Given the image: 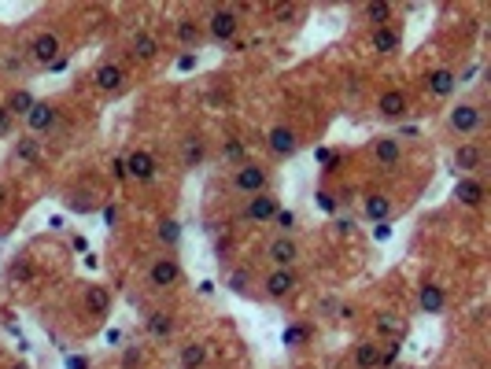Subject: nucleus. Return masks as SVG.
Segmentation results:
<instances>
[{
  "mask_svg": "<svg viewBox=\"0 0 491 369\" xmlns=\"http://www.w3.org/2000/svg\"><path fill=\"white\" fill-rule=\"evenodd\" d=\"M355 365H358V369H377V365H380V347H377L373 340H362V343L355 347Z\"/></svg>",
  "mask_w": 491,
  "mask_h": 369,
  "instance_id": "22",
  "label": "nucleus"
},
{
  "mask_svg": "<svg viewBox=\"0 0 491 369\" xmlns=\"http://www.w3.org/2000/svg\"><path fill=\"white\" fill-rule=\"evenodd\" d=\"M392 15H395V8L388 4V0H373V4H366V19H370V23H377V30L388 26Z\"/></svg>",
  "mask_w": 491,
  "mask_h": 369,
  "instance_id": "25",
  "label": "nucleus"
},
{
  "mask_svg": "<svg viewBox=\"0 0 491 369\" xmlns=\"http://www.w3.org/2000/svg\"><path fill=\"white\" fill-rule=\"evenodd\" d=\"M237 30H241V19L233 15V8H215L207 15V34L215 41H233Z\"/></svg>",
  "mask_w": 491,
  "mask_h": 369,
  "instance_id": "3",
  "label": "nucleus"
},
{
  "mask_svg": "<svg viewBox=\"0 0 491 369\" xmlns=\"http://www.w3.org/2000/svg\"><path fill=\"white\" fill-rule=\"evenodd\" d=\"M30 56H34L37 63H45V67H52V63L59 59V37H56V34H37Z\"/></svg>",
  "mask_w": 491,
  "mask_h": 369,
  "instance_id": "12",
  "label": "nucleus"
},
{
  "mask_svg": "<svg viewBox=\"0 0 491 369\" xmlns=\"http://www.w3.org/2000/svg\"><path fill=\"white\" fill-rule=\"evenodd\" d=\"M67 369H89V362H85L81 355H78V358L71 355V358H67Z\"/></svg>",
  "mask_w": 491,
  "mask_h": 369,
  "instance_id": "44",
  "label": "nucleus"
},
{
  "mask_svg": "<svg viewBox=\"0 0 491 369\" xmlns=\"http://www.w3.org/2000/svg\"><path fill=\"white\" fill-rule=\"evenodd\" d=\"M377 329L384 333V336H403L407 329H403V321H395L392 314H380V321H377Z\"/></svg>",
  "mask_w": 491,
  "mask_h": 369,
  "instance_id": "34",
  "label": "nucleus"
},
{
  "mask_svg": "<svg viewBox=\"0 0 491 369\" xmlns=\"http://www.w3.org/2000/svg\"><path fill=\"white\" fill-rule=\"evenodd\" d=\"M159 52H163V49H159V37L144 34V30H141V34L133 37V56H137L141 63H152V59H156Z\"/></svg>",
  "mask_w": 491,
  "mask_h": 369,
  "instance_id": "21",
  "label": "nucleus"
},
{
  "mask_svg": "<svg viewBox=\"0 0 491 369\" xmlns=\"http://www.w3.org/2000/svg\"><path fill=\"white\" fill-rule=\"evenodd\" d=\"M159 241H163L166 248H174V244L181 241V226H178L174 218H163V222H159Z\"/></svg>",
  "mask_w": 491,
  "mask_h": 369,
  "instance_id": "31",
  "label": "nucleus"
},
{
  "mask_svg": "<svg viewBox=\"0 0 491 369\" xmlns=\"http://www.w3.org/2000/svg\"><path fill=\"white\" fill-rule=\"evenodd\" d=\"M310 340V329H307V325H288V329L281 333V343L285 347H303Z\"/></svg>",
  "mask_w": 491,
  "mask_h": 369,
  "instance_id": "30",
  "label": "nucleus"
},
{
  "mask_svg": "<svg viewBox=\"0 0 491 369\" xmlns=\"http://www.w3.org/2000/svg\"><path fill=\"white\" fill-rule=\"evenodd\" d=\"M455 196H458L465 207H480L487 192H484V185H480V181H473V178H462V181L455 185Z\"/></svg>",
  "mask_w": 491,
  "mask_h": 369,
  "instance_id": "18",
  "label": "nucleus"
},
{
  "mask_svg": "<svg viewBox=\"0 0 491 369\" xmlns=\"http://www.w3.org/2000/svg\"><path fill=\"white\" fill-rule=\"evenodd\" d=\"M373 159H377L380 166H395V163L403 159V141H395V137H377V141H373Z\"/></svg>",
  "mask_w": 491,
  "mask_h": 369,
  "instance_id": "14",
  "label": "nucleus"
},
{
  "mask_svg": "<svg viewBox=\"0 0 491 369\" xmlns=\"http://www.w3.org/2000/svg\"><path fill=\"white\" fill-rule=\"evenodd\" d=\"M425 89H429L436 100H443V96H451V93L458 89V74H455V71H447V67H440V71H432V74H429Z\"/></svg>",
  "mask_w": 491,
  "mask_h": 369,
  "instance_id": "10",
  "label": "nucleus"
},
{
  "mask_svg": "<svg viewBox=\"0 0 491 369\" xmlns=\"http://www.w3.org/2000/svg\"><path fill=\"white\" fill-rule=\"evenodd\" d=\"M417 303H421L425 314H440L443 303H447V295H443L440 285H421V288H417Z\"/></svg>",
  "mask_w": 491,
  "mask_h": 369,
  "instance_id": "19",
  "label": "nucleus"
},
{
  "mask_svg": "<svg viewBox=\"0 0 491 369\" xmlns=\"http://www.w3.org/2000/svg\"><path fill=\"white\" fill-rule=\"evenodd\" d=\"M15 159H19V163H34V159H37V137H19Z\"/></svg>",
  "mask_w": 491,
  "mask_h": 369,
  "instance_id": "32",
  "label": "nucleus"
},
{
  "mask_svg": "<svg viewBox=\"0 0 491 369\" xmlns=\"http://www.w3.org/2000/svg\"><path fill=\"white\" fill-rule=\"evenodd\" d=\"M11 369H26V365H11Z\"/></svg>",
  "mask_w": 491,
  "mask_h": 369,
  "instance_id": "47",
  "label": "nucleus"
},
{
  "mask_svg": "<svg viewBox=\"0 0 491 369\" xmlns=\"http://www.w3.org/2000/svg\"><path fill=\"white\" fill-rule=\"evenodd\" d=\"M181 163H185L188 170H196V166L203 163V141H200V137H185V141H181Z\"/></svg>",
  "mask_w": 491,
  "mask_h": 369,
  "instance_id": "23",
  "label": "nucleus"
},
{
  "mask_svg": "<svg viewBox=\"0 0 491 369\" xmlns=\"http://www.w3.org/2000/svg\"><path fill=\"white\" fill-rule=\"evenodd\" d=\"M34 103H37V100H34L26 89H15V93L8 96L4 107H8V115H30V107H34Z\"/></svg>",
  "mask_w": 491,
  "mask_h": 369,
  "instance_id": "29",
  "label": "nucleus"
},
{
  "mask_svg": "<svg viewBox=\"0 0 491 369\" xmlns=\"http://www.w3.org/2000/svg\"><path fill=\"white\" fill-rule=\"evenodd\" d=\"M85 310H89L93 318H108V310H111V292L100 288V285H89V288H85Z\"/></svg>",
  "mask_w": 491,
  "mask_h": 369,
  "instance_id": "15",
  "label": "nucleus"
},
{
  "mask_svg": "<svg viewBox=\"0 0 491 369\" xmlns=\"http://www.w3.org/2000/svg\"><path fill=\"white\" fill-rule=\"evenodd\" d=\"M93 81L100 85L103 93H118V89H122V81H126V74H122V67H115V63H103V67H96Z\"/></svg>",
  "mask_w": 491,
  "mask_h": 369,
  "instance_id": "17",
  "label": "nucleus"
},
{
  "mask_svg": "<svg viewBox=\"0 0 491 369\" xmlns=\"http://www.w3.org/2000/svg\"><path fill=\"white\" fill-rule=\"evenodd\" d=\"M273 226L281 229V236H288V233L295 229V214H292V211H281V207H277V214H273Z\"/></svg>",
  "mask_w": 491,
  "mask_h": 369,
  "instance_id": "35",
  "label": "nucleus"
},
{
  "mask_svg": "<svg viewBox=\"0 0 491 369\" xmlns=\"http://www.w3.org/2000/svg\"><path fill=\"white\" fill-rule=\"evenodd\" d=\"M295 285H300V280H295L292 270H273V273L266 277V295H270V299H285V295L295 292Z\"/></svg>",
  "mask_w": 491,
  "mask_h": 369,
  "instance_id": "11",
  "label": "nucleus"
},
{
  "mask_svg": "<svg viewBox=\"0 0 491 369\" xmlns=\"http://www.w3.org/2000/svg\"><path fill=\"white\" fill-rule=\"evenodd\" d=\"M377 111H380V118H403V115H407V93H403V89L380 93Z\"/></svg>",
  "mask_w": 491,
  "mask_h": 369,
  "instance_id": "13",
  "label": "nucleus"
},
{
  "mask_svg": "<svg viewBox=\"0 0 491 369\" xmlns=\"http://www.w3.org/2000/svg\"><path fill=\"white\" fill-rule=\"evenodd\" d=\"M314 200H318V207H322L325 214H336V211H340V200L333 196V192H318Z\"/></svg>",
  "mask_w": 491,
  "mask_h": 369,
  "instance_id": "36",
  "label": "nucleus"
},
{
  "mask_svg": "<svg viewBox=\"0 0 491 369\" xmlns=\"http://www.w3.org/2000/svg\"><path fill=\"white\" fill-rule=\"evenodd\" d=\"M388 236H392V222H380L377 226V241H388Z\"/></svg>",
  "mask_w": 491,
  "mask_h": 369,
  "instance_id": "43",
  "label": "nucleus"
},
{
  "mask_svg": "<svg viewBox=\"0 0 491 369\" xmlns=\"http://www.w3.org/2000/svg\"><path fill=\"white\" fill-rule=\"evenodd\" d=\"M200 37H203L200 23H192V19H178V41H181V45L196 49V45H200Z\"/></svg>",
  "mask_w": 491,
  "mask_h": 369,
  "instance_id": "26",
  "label": "nucleus"
},
{
  "mask_svg": "<svg viewBox=\"0 0 491 369\" xmlns=\"http://www.w3.org/2000/svg\"><path fill=\"white\" fill-rule=\"evenodd\" d=\"M0 200H4V185H0Z\"/></svg>",
  "mask_w": 491,
  "mask_h": 369,
  "instance_id": "46",
  "label": "nucleus"
},
{
  "mask_svg": "<svg viewBox=\"0 0 491 369\" xmlns=\"http://www.w3.org/2000/svg\"><path fill=\"white\" fill-rule=\"evenodd\" d=\"M229 285H233V292H248V277H244V273H233Z\"/></svg>",
  "mask_w": 491,
  "mask_h": 369,
  "instance_id": "38",
  "label": "nucleus"
},
{
  "mask_svg": "<svg viewBox=\"0 0 491 369\" xmlns=\"http://www.w3.org/2000/svg\"><path fill=\"white\" fill-rule=\"evenodd\" d=\"M266 258L273 263V270H292L295 258H300V244H295L292 236H273L266 244Z\"/></svg>",
  "mask_w": 491,
  "mask_h": 369,
  "instance_id": "2",
  "label": "nucleus"
},
{
  "mask_svg": "<svg viewBox=\"0 0 491 369\" xmlns=\"http://www.w3.org/2000/svg\"><path fill=\"white\" fill-rule=\"evenodd\" d=\"M115 218H118V211H115V207H103V222L115 226Z\"/></svg>",
  "mask_w": 491,
  "mask_h": 369,
  "instance_id": "45",
  "label": "nucleus"
},
{
  "mask_svg": "<svg viewBox=\"0 0 491 369\" xmlns=\"http://www.w3.org/2000/svg\"><path fill=\"white\" fill-rule=\"evenodd\" d=\"M366 218H370L373 226H380V222L392 218V200L384 196V192H370V196H366Z\"/></svg>",
  "mask_w": 491,
  "mask_h": 369,
  "instance_id": "16",
  "label": "nucleus"
},
{
  "mask_svg": "<svg viewBox=\"0 0 491 369\" xmlns=\"http://www.w3.org/2000/svg\"><path fill=\"white\" fill-rule=\"evenodd\" d=\"M273 214H277V196L270 188L259 192V196H248V203H244V218L248 222H273Z\"/></svg>",
  "mask_w": 491,
  "mask_h": 369,
  "instance_id": "6",
  "label": "nucleus"
},
{
  "mask_svg": "<svg viewBox=\"0 0 491 369\" xmlns=\"http://www.w3.org/2000/svg\"><path fill=\"white\" fill-rule=\"evenodd\" d=\"M295 15H300V8H295V4H285V8H277V23H292Z\"/></svg>",
  "mask_w": 491,
  "mask_h": 369,
  "instance_id": "37",
  "label": "nucleus"
},
{
  "mask_svg": "<svg viewBox=\"0 0 491 369\" xmlns=\"http://www.w3.org/2000/svg\"><path fill=\"white\" fill-rule=\"evenodd\" d=\"M480 159H484V151H480L477 144H458V148H455V166L465 170V173H473V170L480 166Z\"/></svg>",
  "mask_w": 491,
  "mask_h": 369,
  "instance_id": "20",
  "label": "nucleus"
},
{
  "mask_svg": "<svg viewBox=\"0 0 491 369\" xmlns=\"http://www.w3.org/2000/svg\"><path fill=\"white\" fill-rule=\"evenodd\" d=\"M122 159H126V178H133V181H141V185L156 181V159L148 156L144 148L130 151V156H122Z\"/></svg>",
  "mask_w": 491,
  "mask_h": 369,
  "instance_id": "4",
  "label": "nucleus"
},
{
  "mask_svg": "<svg viewBox=\"0 0 491 369\" xmlns=\"http://www.w3.org/2000/svg\"><path fill=\"white\" fill-rule=\"evenodd\" d=\"M266 144L277 159H288V156H295V148H300V137H295V129H288V126H273Z\"/></svg>",
  "mask_w": 491,
  "mask_h": 369,
  "instance_id": "7",
  "label": "nucleus"
},
{
  "mask_svg": "<svg viewBox=\"0 0 491 369\" xmlns=\"http://www.w3.org/2000/svg\"><path fill=\"white\" fill-rule=\"evenodd\" d=\"M148 280H152V288H159V292L174 288L178 280H181V266H178V258H156L152 270H148Z\"/></svg>",
  "mask_w": 491,
  "mask_h": 369,
  "instance_id": "5",
  "label": "nucleus"
},
{
  "mask_svg": "<svg viewBox=\"0 0 491 369\" xmlns=\"http://www.w3.org/2000/svg\"><path fill=\"white\" fill-rule=\"evenodd\" d=\"M11 277H23V280H26V277H30V266H26V263H15V266H11Z\"/></svg>",
  "mask_w": 491,
  "mask_h": 369,
  "instance_id": "41",
  "label": "nucleus"
},
{
  "mask_svg": "<svg viewBox=\"0 0 491 369\" xmlns=\"http://www.w3.org/2000/svg\"><path fill=\"white\" fill-rule=\"evenodd\" d=\"M222 159H226V163H237V166H241V163H244V141L229 137V141L222 144Z\"/></svg>",
  "mask_w": 491,
  "mask_h": 369,
  "instance_id": "33",
  "label": "nucleus"
},
{
  "mask_svg": "<svg viewBox=\"0 0 491 369\" xmlns=\"http://www.w3.org/2000/svg\"><path fill=\"white\" fill-rule=\"evenodd\" d=\"M148 333H152L156 340H166L170 333H174V318L163 314V310H152L148 314Z\"/></svg>",
  "mask_w": 491,
  "mask_h": 369,
  "instance_id": "24",
  "label": "nucleus"
},
{
  "mask_svg": "<svg viewBox=\"0 0 491 369\" xmlns=\"http://www.w3.org/2000/svg\"><path fill=\"white\" fill-rule=\"evenodd\" d=\"M178 67H181V71H192V67H196V56H192V52L181 56V59H178Z\"/></svg>",
  "mask_w": 491,
  "mask_h": 369,
  "instance_id": "42",
  "label": "nucleus"
},
{
  "mask_svg": "<svg viewBox=\"0 0 491 369\" xmlns=\"http://www.w3.org/2000/svg\"><path fill=\"white\" fill-rule=\"evenodd\" d=\"M8 129H11V115L8 107H0V137H8Z\"/></svg>",
  "mask_w": 491,
  "mask_h": 369,
  "instance_id": "39",
  "label": "nucleus"
},
{
  "mask_svg": "<svg viewBox=\"0 0 491 369\" xmlns=\"http://www.w3.org/2000/svg\"><path fill=\"white\" fill-rule=\"evenodd\" d=\"M56 107L52 103H45V100H37L34 107H30V115H26V126H30V137H37V133H49V129L56 126Z\"/></svg>",
  "mask_w": 491,
  "mask_h": 369,
  "instance_id": "8",
  "label": "nucleus"
},
{
  "mask_svg": "<svg viewBox=\"0 0 491 369\" xmlns=\"http://www.w3.org/2000/svg\"><path fill=\"white\" fill-rule=\"evenodd\" d=\"M203 362H207V347H203V343L181 347V369H200Z\"/></svg>",
  "mask_w": 491,
  "mask_h": 369,
  "instance_id": "28",
  "label": "nucleus"
},
{
  "mask_svg": "<svg viewBox=\"0 0 491 369\" xmlns=\"http://www.w3.org/2000/svg\"><path fill=\"white\" fill-rule=\"evenodd\" d=\"M451 129L455 133H477L480 129V107L477 103H458L451 111Z\"/></svg>",
  "mask_w": 491,
  "mask_h": 369,
  "instance_id": "9",
  "label": "nucleus"
},
{
  "mask_svg": "<svg viewBox=\"0 0 491 369\" xmlns=\"http://www.w3.org/2000/svg\"><path fill=\"white\" fill-rule=\"evenodd\" d=\"M399 49V34L395 30H388V26H380V30H373V52H395Z\"/></svg>",
  "mask_w": 491,
  "mask_h": 369,
  "instance_id": "27",
  "label": "nucleus"
},
{
  "mask_svg": "<svg viewBox=\"0 0 491 369\" xmlns=\"http://www.w3.org/2000/svg\"><path fill=\"white\" fill-rule=\"evenodd\" d=\"M111 173H115V178H118V181H126V159H122V156L115 159V166H111Z\"/></svg>",
  "mask_w": 491,
  "mask_h": 369,
  "instance_id": "40",
  "label": "nucleus"
},
{
  "mask_svg": "<svg viewBox=\"0 0 491 369\" xmlns=\"http://www.w3.org/2000/svg\"><path fill=\"white\" fill-rule=\"evenodd\" d=\"M266 185H270V173L259 163H241L233 170V188L244 192V196H259V192H266Z\"/></svg>",
  "mask_w": 491,
  "mask_h": 369,
  "instance_id": "1",
  "label": "nucleus"
}]
</instances>
